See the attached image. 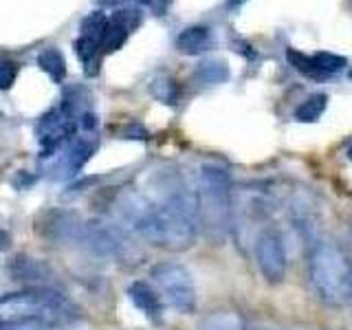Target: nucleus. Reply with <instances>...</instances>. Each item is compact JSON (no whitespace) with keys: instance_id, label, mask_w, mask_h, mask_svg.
I'll return each instance as SVG.
<instances>
[{"instance_id":"1","label":"nucleus","mask_w":352,"mask_h":330,"mask_svg":"<svg viewBox=\"0 0 352 330\" xmlns=\"http://www.w3.org/2000/svg\"><path fill=\"white\" fill-rule=\"evenodd\" d=\"M121 220L152 245L185 251L194 245L198 223V201L183 181H165L159 201H148L139 194H128L119 203Z\"/></svg>"},{"instance_id":"2","label":"nucleus","mask_w":352,"mask_h":330,"mask_svg":"<svg viewBox=\"0 0 352 330\" xmlns=\"http://www.w3.org/2000/svg\"><path fill=\"white\" fill-rule=\"evenodd\" d=\"M198 223L212 245H223L234 223V192L223 168L205 165L198 174Z\"/></svg>"},{"instance_id":"3","label":"nucleus","mask_w":352,"mask_h":330,"mask_svg":"<svg viewBox=\"0 0 352 330\" xmlns=\"http://www.w3.org/2000/svg\"><path fill=\"white\" fill-rule=\"evenodd\" d=\"M31 319L60 328L80 322L82 313L69 297H64L60 291L47 289V286L11 293L0 300V324L31 322Z\"/></svg>"},{"instance_id":"4","label":"nucleus","mask_w":352,"mask_h":330,"mask_svg":"<svg viewBox=\"0 0 352 330\" xmlns=\"http://www.w3.org/2000/svg\"><path fill=\"white\" fill-rule=\"evenodd\" d=\"M308 275L324 304L344 306L352 302V260L341 247L322 240L311 247Z\"/></svg>"},{"instance_id":"5","label":"nucleus","mask_w":352,"mask_h":330,"mask_svg":"<svg viewBox=\"0 0 352 330\" xmlns=\"http://www.w3.org/2000/svg\"><path fill=\"white\" fill-rule=\"evenodd\" d=\"M150 278L157 284L163 302L174 311L190 315L196 311V286L192 273L179 262H159L152 269Z\"/></svg>"},{"instance_id":"6","label":"nucleus","mask_w":352,"mask_h":330,"mask_svg":"<svg viewBox=\"0 0 352 330\" xmlns=\"http://www.w3.org/2000/svg\"><path fill=\"white\" fill-rule=\"evenodd\" d=\"M258 269L269 284H280L286 275V251L282 236L273 229H262L253 242Z\"/></svg>"},{"instance_id":"7","label":"nucleus","mask_w":352,"mask_h":330,"mask_svg":"<svg viewBox=\"0 0 352 330\" xmlns=\"http://www.w3.org/2000/svg\"><path fill=\"white\" fill-rule=\"evenodd\" d=\"M128 297L146 317H150V319L161 317V311H163L161 293L157 289H152L148 282H132L128 286Z\"/></svg>"},{"instance_id":"8","label":"nucleus","mask_w":352,"mask_h":330,"mask_svg":"<svg viewBox=\"0 0 352 330\" xmlns=\"http://www.w3.org/2000/svg\"><path fill=\"white\" fill-rule=\"evenodd\" d=\"M11 275H14V280H20V282H38L40 286H44L47 282L53 280L51 271L44 267L40 260H33V258H16V262L11 264Z\"/></svg>"},{"instance_id":"9","label":"nucleus","mask_w":352,"mask_h":330,"mask_svg":"<svg viewBox=\"0 0 352 330\" xmlns=\"http://www.w3.org/2000/svg\"><path fill=\"white\" fill-rule=\"evenodd\" d=\"M209 47H212V36H209V29L205 27H187L176 38V49L185 55H198Z\"/></svg>"},{"instance_id":"10","label":"nucleus","mask_w":352,"mask_h":330,"mask_svg":"<svg viewBox=\"0 0 352 330\" xmlns=\"http://www.w3.org/2000/svg\"><path fill=\"white\" fill-rule=\"evenodd\" d=\"M245 317L236 311H218L207 315L201 324H198V330H245Z\"/></svg>"},{"instance_id":"11","label":"nucleus","mask_w":352,"mask_h":330,"mask_svg":"<svg viewBox=\"0 0 352 330\" xmlns=\"http://www.w3.org/2000/svg\"><path fill=\"white\" fill-rule=\"evenodd\" d=\"M286 58H289L291 66L297 71V73H302L304 77H311V80H326V73L319 69L317 62L313 60V55H304L300 51H295V49H289L286 51Z\"/></svg>"},{"instance_id":"12","label":"nucleus","mask_w":352,"mask_h":330,"mask_svg":"<svg viewBox=\"0 0 352 330\" xmlns=\"http://www.w3.org/2000/svg\"><path fill=\"white\" fill-rule=\"evenodd\" d=\"M328 106V97L317 93V95H311L306 99L304 104L297 106L295 110V119L302 121V124H313V121H317L319 117H322V113L326 110Z\"/></svg>"},{"instance_id":"13","label":"nucleus","mask_w":352,"mask_h":330,"mask_svg":"<svg viewBox=\"0 0 352 330\" xmlns=\"http://www.w3.org/2000/svg\"><path fill=\"white\" fill-rule=\"evenodd\" d=\"M196 77L201 80L203 84H223L227 82L229 77V69L223 60H207L198 66Z\"/></svg>"},{"instance_id":"14","label":"nucleus","mask_w":352,"mask_h":330,"mask_svg":"<svg viewBox=\"0 0 352 330\" xmlns=\"http://www.w3.org/2000/svg\"><path fill=\"white\" fill-rule=\"evenodd\" d=\"M313 60L317 62V66L322 69L328 77L341 71L346 66V58H341V55H335V53H328V51H322V53H315Z\"/></svg>"},{"instance_id":"15","label":"nucleus","mask_w":352,"mask_h":330,"mask_svg":"<svg viewBox=\"0 0 352 330\" xmlns=\"http://www.w3.org/2000/svg\"><path fill=\"white\" fill-rule=\"evenodd\" d=\"M40 64L53 75V80H58V82L62 80L64 73H66V69H64V58L60 55V51H47L40 58Z\"/></svg>"},{"instance_id":"16","label":"nucleus","mask_w":352,"mask_h":330,"mask_svg":"<svg viewBox=\"0 0 352 330\" xmlns=\"http://www.w3.org/2000/svg\"><path fill=\"white\" fill-rule=\"evenodd\" d=\"M159 84H161V91H154V95H157L161 102H165V104H174V99H176V86L170 80H163Z\"/></svg>"},{"instance_id":"17","label":"nucleus","mask_w":352,"mask_h":330,"mask_svg":"<svg viewBox=\"0 0 352 330\" xmlns=\"http://www.w3.org/2000/svg\"><path fill=\"white\" fill-rule=\"evenodd\" d=\"M16 80V66L14 64H0V88H9Z\"/></svg>"},{"instance_id":"18","label":"nucleus","mask_w":352,"mask_h":330,"mask_svg":"<svg viewBox=\"0 0 352 330\" xmlns=\"http://www.w3.org/2000/svg\"><path fill=\"white\" fill-rule=\"evenodd\" d=\"M11 245V238L7 231H0V251H5L7 247Z\"/></svg>"},{"instance_id":"19","label":"nucleus","mask_w":352,"mask_h":330,"mask_svg":"<svg viewBox=\"0 0 352 330\" xmlns=\"http://www.w3.org/2000/svg\"><path fill=\"white\" fill-rule=\"evenodd\" d=\"M141 3H146V5H150V7H154L161 14V0H141Z\"/></svg>"},{"instance_id":"20","label":"nucleus","mask_w":352,"mask_h":330,"mask_svg":"<svg viewBox=\"0 0 352 330\" xmlns=\"http://www.w3.org/2000/svg\"><path fill=\"white\" fill-rule=\"evenodd\" d=\"M242 3H245V0H227V7H229V9H236V7H240Z\"/></svg>"},{"instance_id":"21","label":"nucleus","mask_w":352,"mask_h":330,"mask_svg":"<svg viewBox=\"0 0 352 330\" xmlns=\"http://www.w3.org/2000/svg\"><path fill=\"white\" fill-rule=\"evenodd\" d=\"M348 159H350V161H352V146H350V148H348Z\"/></svg>"},{"instance_id":"22","label":"nucleus","mask_w":352,"mask_h":330,"mask_svg":"<svg viewBox=\"0 0 352 330\" xmlns=\"http://www.w3.org/2000/svg\"><path fill=\"white\" fill-rule=\"evenodd\" d=\"M348 75H350V80H352V69H350V73H348Z\"/></svg>"}]
</instances>
